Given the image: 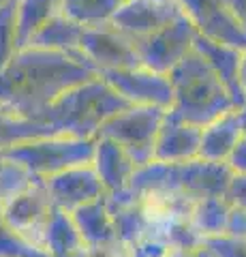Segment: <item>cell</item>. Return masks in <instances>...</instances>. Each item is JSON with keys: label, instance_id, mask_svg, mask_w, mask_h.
Wrapping results in <instances>:
<instances>
[{"label": "cell", "instance_id": "obj_20", "mask_svg": "<svg viewBox=\"0 0 246 257\" xmlns=\"http://www.w3.org/2000/svg\"><path fill=\"white\" fill-rule=\"evenodd\" d=\"M62 0H18V50L26 47L35 32L60 13Z\"/></svg>", "mask_w": 246, "mask_h": 257}, {"label": "cell", "instance_id": "obj_14", "mask_svg": "<svg viewBox=\"0 0 246 257\" xmlns=\"http://www.w3.org/2000/svg\"><path fill=\"white\" fill-rule=\"evenodd\" d=\"M92 167L99 174L107 195H118V193L126 191L135 170H137V165L124 152V148L105 138H97V150H94Z\"/></svg>", "mask_w": 246, "mask_h": 257}, {"label": "cell", "instance_id": "obj_15", "mask_svg": "<svg viewBox=\"0 0 246 257\" xmlns=\"http://www.w3.org/2000/svg\"><path fill=\"white\" fill-rule=\"evenodd\" d=\"M193 47L199 52L205 62L212 67V71L220 77V82L225 84L229 94L233 96L235 105L242 107L246 103V96L242 92L240 86V62H242V52L235 47H229L223 43H214L210 39H205L201 35L195 37Z\"/></svg>", "mask_w": 246, "mask_h": 257}, {"label": "cell", "instance_id": "obj_30", "mask_svg": "<svg viewBox=\"0 0 246 257\" xmlns=\"http://www.w3.org/2000/svg\"><path fill=\"white\" fill-rule=\"evenodd\" d=\"M225 197L231 204H237V206L246 208V176H235L233 174V178H231V182H229V187H227Z\"/></svg>", "mask_w": 246, "mask_h": 257}, {"label": "cell", "instance_id": "obj_19", "mask_svg": "<svg viewBox=\"0 0 246 257\" xmlns=\"http://www.w3.org/2000/svg\"><path fill=\"white\" fill-rule=\"evenodd\" d=\"M86 246L82 234L77 231L71 212L56 208L45 231V251L52 257H71Z\"/></svg>", "mask_w": 246, "mask_h": 257}, {"label": "cell", "instance_id": "obj_9", "mask_svg": "<svg viewBox=\"0 0 246 257\" xmlns=\"http://www.w3.org/2000/svg\"><path fill=\"white\" fill-rule=\"evenodd\" d=\"M180 0H124L112 18V26L126 39L137 41L182 18Z\"/></svg>", "mask_w": 246, "mask_h": 257}, {"label": "cell", "instance_id": "obj_34", "mask_svg": "<svg viewBox=\"0 0 246 257\" xmlns=\"http://www.w3.org/2000/svg\"><path fill=\"white\" fill-rule=\"evenodd\" d=\"M7 3H9V0H0V7H5Z\"/></svg>", "mask_w": 246, "mask_h": 257}, {"label": "cell", "instance_id": "obj_1", "mask_svg": "<svg viewBox=\"0 0 246 257\" xmlns=\"http://www.w3.org/2000/svg\"><path fill=\"white\" fill-rule=\"evenodd\" d=\"M97 75L99 71L84 58L33 45L20 47L0 69V114L35 120L60 94Z\"/></svg>", "mask_w": 246, "mask_h": 257}, {"label": "cell", "instance_id": "obj_5", "mask_svg": "<svg viewBox=\"0 0 246 257\" xmlns=\"http://www.w3.org/2000/svg\"><path fill=\"white\" fill-rule=\"evenodd\" d=\"M163 107L154 105H129L109 116L99 126L94 138H105L122 146L137 167L154 161V142L165 118Z\"/></svg>", "mask_w": 246, "mask_h": 257}, {"label": "cell", "instance_id": "obj_33", "mask_svg": "<svg viewBox=\"0 0 246 257\" xmlns=\"http://www.w3.org/2000/svg\"><path fill=\"white\" fill-rule=\"evenodd\" d=\"M237 120H240V128H242V138H246V103L242 107H237Z\"/></svg>", "mask_w": 246, "mask_h": 257}, {"label": "cell", "instance_id": "obj_16", "mask_svg": "<svg viewBox=\"0 0 246 257\" xmlns=\"http://www.w3.org/2000/svg\"><path fill=\"white\" fill-rule=\"evenodd\" d=\"M242 140V128L237 120V109H231L216 118L214 122L205 124L201 131L199 159L212 163H227L235 144Z\"/></svg>", "mask_w": 246, "mask_h": 257}, {"label": "cell", "instance_id": "obj_27", "mask_svg": "<svg viewBox=\"0 0 246 257\" xmlns=\"http://www.w3.org/2000/svg\"><path fill=\"white\" fill-rule=\"evenodd\" d=\"M71 257H133V248L124 246L122 242L105 244V246H82Z\"/></svg>", "mask_w": 246, "mask_h": 257}, {"label": "cell", "instance_id": "obj_13", "mask_svg": "<svg viewBox=\"0 0 246 257\" xmlns=\"http://www.w3.org/2000/svg\"><path fill=\"white\" fill-rule=\"evenodd\" d=\"M203 126L184 122L167 109L163 124L158 128L154 142V161L161 163H186V161L199 159Z\"/></svg>", "mask_w": 246, "mask_h": 257}, {"label": "cell", "instance_id": "obj_10", "mask_svg": "<svg viewBox=\"0 0 246 257\" xmlns=\"http://www.w3.org/2000/svg\"><path fill=\"white\" fill-rule=\"evenodd\" d=\"M79 50L90 60V64L99 71L109 69H135L141 67L139 54L131 39L118 32L112 24L84 28Z\"/></svg>", "mask_w": 246, "mask_h": 257}, {"label": "cell", "instance_id": "obj_6", "mask_svg": "<svg viewBox=\"0 0 246 257\" xmlns=\"http://www.w3.org/2000/svg\"><path fill=\"white\" fill-rule=\"evenodd\" d=\"M56 206L45 189L43 178H35L24 191L3 204V225L26 242L45 251V231Z\"/></svg>", "mask_w": 246, "mask_h": 257}, {"label": "cell", "instance_id": "obj_24", "mask_svg": "<svg viewBox=\"0 0 246 257\" xmlns=\"http://www.w3.org/2000/svg\"><path fill=\"white\" fill-rule=\"evenodd\" d=\"M35 178L37 176L30 174L24 165L3 157V163H0V204H5L7 199L18 195V193L26 189Z\"/></svg>", "mask_w": 246, "mask_h": 257}, {"label": "cell", "instance_id": "obj_17", "mask_svg": "<svg viewBox=\"0 0 246 257\" xmlns=\"http://www.w3.org/2000/svg\"><path fill=\"white\" fill-rule=\"evenodd\" d=\"M73 223L77 231L84 238V244L88 246H105V244H116L120 242L116 236L114 219L107 210V195L99 197L90 204H84L75 208L73 212Z\"/></svg>", "mask_w": 246, "mask_h": 257}, {"label": "cell", "instance_id": "obj_28", "mask_svg": "<svg viewBox=\"0 0 246 257\" xmlns=\"http://www.w3.org/2000/svg\"><path fill=\"white\" fill-rule=\"evenodd\" d=\"M223 236H231V238H246V208L231 204L229 208V216H227V225H225V234Z\"/></svg>", "mask_w": 246, "mask_h": 257}, {"label": "cell", "instance_id": "obj_8", "mask_svg": "<svg viewBox=\"0 0 246 257\" xmlns=\"http://www.w3.org/2000/svg\"><path fill=\"white\" fill-rule=\"evenodd\" d=\"M99 77L131 105H154L163 109L171 107L173 90L169 77L165 73H156L146 67H135L101 71Z\"/></svg>", "mask_w": 246, "mask_h": 257}, {"label": "cell", "instance_id": "obj_12", "mask_svg": "<svg viewBox=\"0 0 246 257\" xmlns=\"http://www.w3.org/2000/svg\"><path fill=\"white\" fill-rule=\"evenodd\" d=\"M43 182L54 206L65 212H73L75 208L107 195V191L103 187L99 174L94 172L92 163L77 165L60 174L47 176V178H43Z\"/></svg>", "mask_w": 246, "mask_h": 257}, {"label": "cell", "instance_id": "obj_22", "mask_svg": "<svg viewBox=\"0 0 246 257\" xmlns=\"http://www.w3.org/2000/svg\"><path fill=\"white\" fill-rule=\"evenodd\" d=\"M229 208H231V202H229L225 195H210V197H201L199 202H197L193 225H195V229L199 231L201 238L225 234Z\"/></svg>", "mask_w": 246, "mask_h": 257}, {"label": "cell", "instance_id": "obj_29", "mask_svg": "<svg viewBox=\"0 0 246 257\" xmlns=\"http://www.w3.org/2000/svg\"><path fill=\"white\" fill-rule=\"evenodd\" d=\"M227 165L235 176H246V138L235 144V148L227 159Z\"/></svg>", "mask_w": 246, "mask_h": 257}, {"label": "cell", "instance_id": "obj_31", "mask_svg": "<svg viewBox=\"0 0 246 257\" xmlns=\"http://www.w3.org/2000/svg\"><path fill=\"white\" fill-rule=\"evenodd\" d=\"M227 5V9L231 11L235 22L240 24V28L246 32V0H223Z\"/></svg>", "mask_w": 246, "mask_h": 257}, {"label": "cell", "instance_id": "obj_26", "mask_svg": "<svg viewBox=\"0 0 246 257\" xmlns=\"http://www.w3.org/2000/svg\"><path fill=\"white\" fill-rule=\"evenodd\" d=\"M203 246H208L214 257H246V238L210 236L203 238Z\"/></svg>", "mask_w": 246, "mask_h": 257}, {"label": "cell", "instance_id": "obj_18", "mask_svg": "<svg viewBox=\"0 0 246 257\" xmlns=\"http://www.w3.org/2000/svg\"><path fill=\"white\" fill-rule=\"evenodd\" d=\"M84 28L86 26H82V24H77L73 20H69L67 15L58 13V15H54L50 22H45L43 26L35 32V37L30 39L28 45L43 47V50L62 52V54H69V56H75V58L88 60L84 56V52L79 50V41H82Z\"/></svg>", "mask_w": 246, "mask_h": 257}, {"label": "cell", "instance_id": "obj_3", "mask_svg": "<svg viewBox=\"0 0 246 257\" xmlns=\"http://www.w3.org/2000/svg\"><path fill=\"white\" fill-rule=\"evenodd\" d=\"M131 103L124 101L109 84L97 75L88 82L71 88L35 120L50 124L58 135L94 138L99 126L109 116L122 111Z\"/></svg>", "mask_w": 246, "mask_h": 257}, {"label": "cell", "instance_id": "obj_11", "mask_svg": "<svg viewBox=\"0 0 246 257\" xmlns=\"http://www.w3.org/2000/svg\"><path fill=\"white\" fill-rule=\"evenodd\" d=\"M180 5L197 35L246 52V32L240 28L223 0H180Z\"/></svg>", "mask_w": 246, "mask_h": 257}, {"label": "cell", "instance_id": "obj_35", "mask_svg": "<svg viewBox=\"0 0 246 257\" xmlns=\"http://www.w3.org/2000/svg\"><path fill=\"white\" fill-rule=\"evenodd\" d=\"M122 3H124V0H122Z\"/></svg>", "mask_w": 246, "mask_h": 257}, {"label": "cell", "instance_id": "obj_7", "mask_svg": "<svg viewBox=\"0 0 246 257\" xmlns=\"http://www.w3.org/2000/svg\"><path fill=\"white\" fill-rule=\"evenodd\" d=\"M195 37H197L195 26L188 22L186 15H182L176 22L167 24L165 28L133 41V45L139 54L141 67L167 75L193 50Z\"/></svg>", "mask_w": 246, "mask_h": 257}, {"label": "cell", "instance_id": "obj_23", "mask_svg": "<svg viewBox=\"0 0 246 257\" xmlns=\"http://www.w3.org/2000/svg\"><path fill=\"white\" fill-rule=\"evenodd\" d=\"M18 52V0L0 7V69Z\"/></svg>", "mask_w": 246, "mask_h": 257}, {"label": "cell", "instance_id": "obj_4", "mask_svg": "<svg viewBox=\"0 0 246 257\" xmlns=\"http://www.w3.org/2000/svg\"><path fill=\"white\" fill-rule=\"evenodd\" d=\"M97 150V138L50 135L3 150V157L24 165L37 178L60 174L77 165H90Z\"/></svg>", "mask_w": 246, "mask_h": 257}, {"label": "cell", "instance_id": "obj_25", "mask_svg": "<svg viewBox=\"0 0 246 257\" xmlns=\"http://www.w3.org/2000/svg\"><path fill=\"white\" fill-rule=\"evenodd\" d=\"M0 257H52L47 251L26 242L9 227L0 225Z\"/></svg>", "mask_w": 246, "mask_h": 257}, {"label": "cell", "instance_id": "obj_2", "mask_svg": "<svg viewBox=\"0 0 246 257\" xmlns=\"http://www.w3.org/2000/svg\"><path fill=\"white\" fill-rule=\"evenodd\" d=\"M173 101L169 111L184 122L205 126L231 109H237L220 77L193 47L169 73Z\"/></svg>", "mask_w": 246, "mask_h": 257}, {"label": "cell", "instance_id": "obj_21", "mask_svg": "<svg viewBox=\"0 0 246 257\" xmlns=\"http://www.w3.org/2000/svg\"><path fill=\"white\" fill-rule=\"evenodd\" d=\"M122 0H62L60 13L82 26H103L109 24Z\"/></svg>", "mask_w": 246, "mask_h": 257}, {"label": "cell", "instance_id": "obj_32", "mask_svg": "<svg viewBox=\"0 0 246 257\" xmlns=\"http://www.w3.org/2000/svg\"><path fill=\"white\" fill-rule=\"evenodd\" d=\"M240 86L246 96V52H242V62H240Z\"/></svg>", "mask_w": 246, "mask_h": 257}]
</instances>
